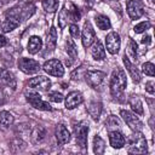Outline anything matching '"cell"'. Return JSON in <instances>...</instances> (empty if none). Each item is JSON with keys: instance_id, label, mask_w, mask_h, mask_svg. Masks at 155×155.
<instances>
[{"instance_id": "1", "label": "cell", "mask_w": 155, "mask_h": 155, "mask_svg": "<svg viewBox=\"0 0 155 155\" xmlns=\"http://www.w3.org/2000/svg\"><path fill=\"white\" fill-rule=\"evenodd\" d=\"M126 85H127V79L125 71L122 69L114 70L110 79V93L114 99H120L124 96Z\"/></svg>"}, {"instance_id": "2", "label": "cell", "mask_w": 155, "mask_h": 155, "mask_svg": "<svg viewBox=\"0 0 155 155\" xmlns=\"http://www.w3.org/2000/svg\"><path fill=\"white\" fill-rule=\"evenodd\" d=\"M127 151L130 154H144L148 153L147 139L140 132H134L128 138Z\"/></svg>"}, {"instance_id": "3", "label": "cell", "mask_w": 155, "mask_h": 155, "mask_svg": "<svg viewBox=\"0 0 155 155\" xmlns=\"http://www.w3.org/2000/svg\"><path fill=\"white\" fill-rule=\"evenodd\" d=\"M34 12H35V5L33 2H25V4H21L12 7L5 15L16 17L19 21H27L34 15Z\"/></svg>"}, {"instance_id": "4", "label": "cell", "mask_w": 155, "mask_h": 155, "mask_svg": "<svg viewBox=\"0 0 155 155\" xmlns=\"http://www.w3.org/2000/svg\"><path fill=\"white\" fill-rule=\"evenodd\" d=\"M25 98L27 101L31 104V107H34L35 109H39V110H45V111H50L52 110V107L41 99V96L36 92H33V91H25Z\"/></svg>"}, {"instance_id": "5", "label": "cell", "mask_w": 155, "mask_h": 155, "mask_svg": "<svg viewBox=\"0 0 155 155\" xmlns=\"http://www.w3.org/2000/svg\"><path fill=\"white\" fill-rule=\"evenodd\" d=\"M74 132H75V138L76 143L80 148L85 149L87 145V134H88V126L85 122H78L74 125Z\"/></svg>"}, {"instance_id": "6", "label": "cell", "mask_w": 155, "mask_h": 155, "mask_svg": "<svg viewBox=\"0 0 155 155\" xmlns=\"http://www.w3.org/2000/svg\"><path fill=\"white\" fill-rule=\"evenodd\" d=\"M105 79V73L99 70H88L85 73V80L92 88H98L102 86Z\"/></svg>"}, {"instance_id": "7", "label": "cell", "mask_w": 155, "mask_h": 155, "mask_svg": "<svg viewBox=\"0 0 155 155\" xmlns=\"http://www.w3.org/2000/svg\"><path fill=\"white\" fill-rule=\"evenodd\" d=\"M120 114H121L122 119L125 120V122L127 124V126H128L132 131H134V132H140V131H142L143 124H142V121H140L134 114L130 113L128 110H121Z\"/></svg>"}, {"instance_id": "8", "label": "cell", "mask_w": 155, "mask_h": 155, "mask_svg": "<svg viewBox=\"0 0 155 155\" xmlns=\"http://www.w3.org/2000/svg\"><path fill=\"white\" fill-rule=\"evenodd\" d=\"M42 69L47 74H50L52 76H57V78H61L64 74V68L58 59H50V61L45 62Z\"/></svg>"}, {"instance_id": "9", "label": "cell", "mask_w": 155, "mask_h": 155, "mask_svg": "<svg viewBox=\"0 0 155 155\" xmlns=\"http://www.w3.org/2000/svg\"><path fill=\"white\" fill-rule=\"evenodd\" d=\"M0 87L2 88H11V90H16L17 87V81L15 75L4 68H0Z\"/></svg>"}, {"instance_id": "10", "label": "cell", "mask_w": 155, "mask_h": 155, "mask_svg": "<svg viewBox=\"0 0 155 155\" xmlns=\"http://www.w3.org/2000/svg\"><path fill=\"white\" fill-rule=\"evenodd\" d=\"M18 67L25 74H35L41 69L40 63L31 58H21L18 61Z\"/></svg>"}, {"instance_id": "11", "label": "cell", "mask_w": 155, "mask_h": 155, "mask_svg": "<svg viewBox=\"0 0 155 155\" xmlns=\"http://www.w3.org/2000/svg\"><path fill=\"white\" fill-rule=\"evenodd\" d=\"M120 36L115 31H111L107 35L105 38V45H107V50L109 51V53L111 54H116L120 50Z\"/></svg>"}, {"instance_id": "12", "label": "cell", "mask_w": 155, "mask_h": 155, "mask_svg": "<svg viewBox=\"0 0 155 155\" xmlns=\"http://www.w3.org/2000/svg\"><path fill=\"white\" fill-rule=\"evenodd\" d=\"M126 6H127V13L132 19H138L139 17L143 16L144 10L143 6L139 1L136 0H127L126 1Z\"/></svg>"}, {"instance_id": "13", "label": "cell", "mask_w": 155, "mask_h": 155, "mask_svg": "<svg viewBox=\"0 0 155 155\" xmlns=\"http://www.w3.org/2000/svg\"><path fill=\"white\" fill-rule=\"evenodd\" d=\"M81 40H82V45L85 47L91 46L94 41H96V33L91 25L90 22H86L84 24V29H82V34H81Z\"/></svg>"}, {"instance_id": "14", "label": "cell", "mask_w": 155, "mask_h": 155, "mask_svg": "<svg viewBox=\"0 0 155 155\" xmlns=\"http://www.w3.org/2000/svg\"><path fill=\"white\" fill-rule=\"evenodd\" d=\"M28 86L31 87V88H36V90H40V91H47L51 86V81L46 76H42V75H39L36 78H33L28 81Z\"/></svg>"}, {"instance_id": "15", "label": "cell", "mask_w": 155, "mask_h": 155, "mask_svg": "<svg viewBox=\"0 0 155 155\" xmlns=\"http://www.w3.org/2000/svg\"><path fill=\"white\" fill-rule=\"evenodd\" d=\"M81 103H82V96L78 91H73V92L68 93V96L65 97V108L67 109H74L78 105H80Z\"/></svg>"}, {"instance_id": "16", "label": "cell", "mask_w": 155, "mask_h": 155, "mask_svg": "<svg viewBox=\"0 0 155 155\" xmlns=\"http://www.w3.org/2000/svg\"><path fill=\"white\" fill-rule=\"evenodd\" d=\"M56 139L59 145H64L70 140V133L63 124H59L56 128Z\"/></svg>"}, {"instance_id": "17", "label": "cell", "mask_w": 155, "mask_h": 155, "mask_svg": "<svg viewBox=\"0 0 155 155\" xmlns=\"http://www.w3.org/2000/svg\"><path fill=\"white\" fill-rule=\"evenodd\" d=\"M109 140H110V145L115 149H120L125 145V137L122 136L121 132L119 131H110L109 132Z\"/></svg>"}, {"instance_id": "18", "label": "cell", "mask_w": 155, "mask_h": 155, "mask_svg": "<svg viewBox=\"0 0 155 155\" xmlns=\"http://www.w3.org/2000/svg\"><path fill=\"white\" fill-rule=\"evenodd\" d=\"M21 21L17 19L16 17H12V16H6L5 21L1 23V30L4 33H8V31H12L13 29H16L18 25H19Z\"/></svg>"}, {"instance_id": "19", "label": "cell", "mask_w": 155, "mask_h": 155, "mask_svg": "<svg viewBox=\"0 0 155 155\" xmlns=\"http://www.w3.org/2000/svg\"><path fill=\"white\" fill-rule=\"evenodd\" d=\"M124 64H125L126 69L128 70V73H130V75H131V78H132V80H133V82H139V81H140V74H139L138 69L130 62V59H128V57H127L126 54L124 56Z\"/></svg>"}, {"instance_id": "20", "label": "cell", "mask_w": 155, "mask_h": 155, "mask_svg": "<svg viewBox=\"0 0 155 155\" xmlns=\"http://www.w3.org/2000/svg\"><path fill=\"white\" fill-rule=\"evenodd\" d=\"M57 44V30L54 27H51L48 33H47V39H46V48L48 52H52L56 47Z\"/></svg>"}, {"instance_id": "21", "label": "cell", "mask_w": 155, "mask_h": 155, "mask_svg": "<svg viewBox=\"0 0 155 155\" xmlns=\"http://www.w3.org/2000/svg\"><path fill=\"white\" fill-rule=\"evenodd\" d=\"M42 47V40L39 36H31L28 42V51L31 54L38 53Z\"/></svg>"}, {"instance_id": "22", "label": "cell", "mask_w": 155, "mask_h": 155, "mask_svg": "<svg viewBox=\"0 0 155 155\" xmlns=\"http://www.w3.org/2000/svg\"><path fill=\"white\" fill-rule=\"evenodd\" d=\"M91 53H92V57H93L96 61H102V59L105 58V50H104L103 45L101 44V41L97 40V41L94 42Z\"/></svg>"}, {"instance_id": "23", "label": "cell", "mask_w": 155, "mask_h": 155, "mask_svg": "<svg viewBox=\"0 0 155 155\" xmlns=\"http://www.w3.org/2000/svg\"><path fill=\"white\" fill-rule=\"evenodd\" d=\"M65 11H67V15H68V18L69 21H73V22H78L80 19V12L78 10V7L71 4V2H68L65 4Z\"/></svg>"}, {"instance_id": "24", "label": "cell", "mask_w": 155, "mask_h": 155, "mask_svg": "<svg viewBox=\"0 0 155 155\" xmlns=\"http://www.w3.org/2000/svg\"><path fill=\"white\" fill-rule=\"evenodd\" d=\"M88 114L92 116L93 120H98L102 113V103L101 102H91L87 107Z\"/></svg>"}, {"instance_id": "25", "label": "cell", "mask_w": 155, "mask_h": 155, "mask_svg": "<svg viewBox=\"0 0 155 155\" xmlns=\"http://www.w3.org/2000/svg\"><path fill=\"white\" fill-rule=\"evenodd\" d=\"M65 50H67L68 56L70 57V61H69V65H70V64L76 59V57H78V50H76V46H75V44L73 42V40L68 39V40L65 41Z\"/></svg>"}, {"instance_id": "26", "label": "cell", "mask_w": 155, "mask_h": 155, "mask_svg": "<svg viewBox=\"0 0 155 155\" xmlns=\"http://www.w3.org/2000/svg\"><path fill=\"white\" fill-rule=\"evenodd\" d=\"M12 124H13V116H12V114L8 113V111H6V110L0 111V126L2 128H7Z\"/></svg>"}, {"instance_id": "27", "label": "cell", "mask_w": 155, "mask_h": 155, "mask_svg": "<svg viewBox=\"0 0 155 155\" xmlns=\"http://www.w3.org/2000/svg\"><path fill=\"white\" fill-rule=\"evenodd\" d=\"M94 21H96L97 27H98L101 30H107V29H109L110 25H111L109 18H108L107 16H104V15H97L96 18H94Z\"/></svg>"}, {"instance_id": "28", "label": "cell", "mask_w": 155, "mask_h": 155, "mask_svg": "<svg viewBox=\"0 0 155 155\" xmlns=\"http://www.w3.org/2000/svg\"><path fill=\"white\" fill-rule=\"evenodd\" d=\"M130 107L132 108V110L136 114H138V115L143 114V104H142V102L138 97H132L130 99Z\"/></svg>"}, {"instance_id": "29", "label": "cell", "mask_w": 155, "mask_h": 155, "mask_svg": "<svg viewBox=\"0 0 155 155\" xmlns=\"http://www.w3.org/2000/svg\"><path fill=\"white\" fill-rule=\"evenodd\" d=\"M104 150H105V143H104V140L99 136H96L93 138V151L96 154H103Z\"/></svg>"}, {"instance_id": "30", "label": "cell", "mask_w": 155, "mask_h": 155, "mask_svg": "<svg viewBox=\"0 0 155 155\" xmlns=\"http://www.w3.org/2000/svg\"><path fill=\"white\" fill-rule=\"evenodd\" d=\"M31 139L34 143H41L45 139V130L42 127H36L31 133Z\"/></svg>"}, {"instance_id": "31", "label": "cell", "mask_w": 155, "mask_h": 155, "mask_svg": "<svg viewBox=\"0 0 155 155\" xmlns=\"http://www.w3.org/2000/svg\"><path fill=\"white\" fill-rule=\"evenodd\" d=\"M42 7L46 12H54L58 7V0H42Z\"/></svg>"}, {"instance_id": "32", "label": "cell", "mask_w": 155, "mask_h": 155, "mask_svg": "<svg viewBox=\"0 0 155 155\" xmlns=\"http://www.w3.org/2000/svg\"><path fill=\"white\" fill-rule=\"evenodd\" d=\"M105 127L108 128V130H113V128H119L120 127V121H119V119L116 117V116H114V115H110L107 120H105Z\"/></svg>"}, {"instance_id": "33", "label": "cell", "mask_w": 155, "mask_h": 155, "mask_svg": "<svg viewBox=\"0 0 155 155\" xmlns=\"http://www.w3.org/2000/svg\"><path fill=\"white\" fill-rule=\"evenodd\" d=\"M69 18H68V15H67V11H65V7H63L58 15V23H59V27L61 28H64L68 23Z\"/></svg>"}, {"instance_id": "34", "label": "cell", "mask_w": 155, "mask_h": 155, "mask_svg": "<svg viewBox=\"0 0 155 155\" xmlns=\"http://www.w3.org/2000/svg\"><path fill=\"white\" fill-rule=\"evenodd\" d=\"M127 47H128V48H127V51H128V53H130L131 58L136 59V58H137V48H138V46H137L136 41H134V40H132V39H130V40H128V46H127Z\"/></svg>"}, {"instance_id": "35", "label": "cell", "mask_w": 155, "mask_h": 155, "mask_svg": "<svg viewBox=\"0 0 155 155\" xmlns=\"http://www.w3.org/2000/svg\"><path fill=\"white\" fill-rule=\"evenodd\" d=\"M142 71L145 74V75H149V76H154V64L150 63V62H147L142 65Z\"/></svg>"}, {"instance_id": "36", "label": "cell", "mask_w": 155, "mask_h": 155, "mask_svg": "<svg viewBox=\"0 0 155 155\" xmlns=\"http://www.w3.org/2000/svg\"><path fill=\"white\" fill-rule=\"evenodd\" d=\"M150 28V23L149 22H140L139 24H137V25H134V31L136 33H143V31H145L147 29H149Z\"/></svg>"}, {"instance_id": "37", "label": "cell", "mask_w": 155, "mask_h": 155, "mask_svg": "<svg viewBox=\"0 0 155 155\" xmlns=\"http://www.w3.org/2000/svg\"><path fill=\"white\" fill-rule=\"evenodd\" d=\"M48 98H50V101H52V102H54V103H59V102L63 101V96H62V93H59V92H51V93L48 94Z\"/></svg>"}, {"instance_id": "38", "label": "cell", "mask_w": 155, "mask_h": 155, "mask_svg": "<svg viewBox=\"0 0 155 155\" xmlns=\"http://www.w3.org/2000/svg\"><path fill=\"white\" fill-rule=\"evenodd\" d=\"M69 33L70 35L74 38V39H78L80 36V30H79V27L76 24H70L69 27Z\"/></svg>"}, {"instance_id": "39", "label": "cell", "mask_w": 155, "mask_h": 155, "mask_svg": "<svg viewBox=\"0 0 155 155\" xmlns=\"http://www.w3.org/2000/svg\"><path fill=\"white\" fill-rule=\"evenodd\" d=\"M145 90H147L150 94H154V92H155V90H154V82H153V81L147 82V85H145Z\"/></svg>"}, {"instance_id": "40", "label": "cell", "mask_w": 155, "mask_h": 155, "mask_svg": "<svg viewBox=\"0 0 155 155\" xmlns=\"http://www.w3.org/2000/svg\"><path fill=\"white\" fill-rule=\"evenodd\" d=\"M140 42H142V44H144V45H149V44L151 42V38H150L149 35H145L144 38H142Z\"/></svg>"}, {"instance_id": "41", "label": "cell", "mask_w": 155, "mask_h": 155, "mask_svg": "<svg viewBox=\"0 0 155 155\" xmlns=\"http://www.w3.org/2000/svg\"><path fill=\"white\" fill-rule=\"evenodd\" d=\"M6 44H7V40H6V38H5L4 35H1V34H0V47H4Z\"/></svg>"}, {"instance_id": "42", "label": "cell", "mask_w": 155, "mask_h": 155, "mask_svg": "<svg viewBox=\"0 0 155 155\" xmlns=\"http://www.w3.org/2000/svg\"><path fill=\"white\" fill-rule=\"evenodd\" d=\"M84 1H85V2H87V4H90V5H91V4H93V1H94V0H84Z\"/></svg>"}, {"instance_id": "43", "label": "cell", "mask_w": 155, "mask_h": 155, "mask_svg": "<svg viewBox=\"0 0 155 155\" xmlns=\"http://www.w3.org/2000/svg\"><path fill=\"white\" fill-rule=\"evenodd\" d=\"M103 1H105V2H113V1H119V0H103Z\"/></svg>"}, {"instance_id": "44", "label": "cell", "mask_w": 155, "mask_h": 155, "mask_svg": "<svg viewBox=\"0 0 155 155\" xmlns=\"http://www.w3.org/2000/svg\"><path fill=\"white\" fill-rule=\"evenodd\" d=\"M150 1H154V0H150Z\"/></svg>"}]
</instances>
